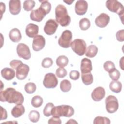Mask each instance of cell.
I'll use <instances>...</instances> for the list:
<instances>
[{"label": "cell", "instance_id": "7dc6e473", "mask_svg": "<svg viewBox=\"0 0 124 124\" xmlns=\"http://www.w3.org/2000/svg\"><path fill=\"white\" fill-rule=\"evenodd\" d=\"M66 123H67V124H68V123H70H70H72V124H73V123H76V124H77L78 123H77L76 121H75V120L70 119V120H69V121H68Z\"/></svg>", "mask_w": 124, "mask_h": 124}, {"label": "cell", "instance_id": "ba28073f", "mask_svg": "<svg viewBox=\"0 0 124 124\" xmlns=\"http://www.w3.org/2000/svg\"><path fill=\"white\" fill-rule=\"evenodd\" d=\"M58 83V80L55 75L52 73H48L45 75L43 80V85L48 89L55 88Z\"/></svg>", "mask_w": 124, "mask_h": 124}, {"label": "cell", "instance_id": "4fadbf2b", "mask_svg": "<svg viewBox=\"0 0 124 124\" xmlns=\"http://www.w3.org/2000/svg\"><path fill=\"white\" fill-rule=\"evenodd\" d=\"M30 71L29 66L22 63L16 69V77L18 79L23 80L26 78Z\"/></svg>", "mask_w": 124, "mask_h": 124}, {"label": "cell", "instance_id": "4316f807", "mask_svg": "<svg viewBox=\"0 0 124 124\" xmlns=\"http://www.w3.org/2000/svg\"><path fill=\"white\" fill-rule=\"evenodd\" d=\"M72 87L71 82L67 79H64L60 83V89L63 92H69Z\"/></svg>", "mask_w": 124, "mask_h": 124}, {"label": "cell", "instance_id": "83f0119b", "mask_svg": "<svg viewBox=\"0 0 124 124\" xmlns=\"http://www.w3.org/2000/svg\"><path fill=\"white\" fill-rule=\"evenodd\" d=\"M43 103V99L39 95H35L33 96L31 101L32 106L34 108H39L41 107Z\"/></svg>", "mask_w": 124, "mask_h": 124}, {"label": "cell", "instance_id": "bcb514c9", "mask_svg": "<svg viewBox=\"0 0 124 124\" xmlns=\"http://www.w3.org/2000/svg\"><path fill=\"white\" fill-rule=\"evenodd\" d=\"M123 58H124V57H123L122 58L121 60L120 61V66L121 67V68L122 70L124 69L123 67Z\"/></svg>", "mask_w": 124, "mask_h": 124}, {"label": "cell", "instance_id": "9c48e42d", "mask_svg": "<svg viewBox=\"0 0 124 124\" xmlns=\"http://www.w3.org/2000/svg\"><path fill=\"white\" fill-rule=\"evenodd\" d=\"M18 56L25 60H29L31 57V53L29 46L23 43H19L16 47Z\"/></svg>", "mask_w": 124, "mask_h": 124}, {"label": "cell", "instance_id": "1f68e13d", "mask_svg": "<svg viewBox=\"0 0 124 124\" xmlns=\"http://www.w3.org/2000/svg\"><path fill=\"white\" fill-rule=\"evenodd\" d=\"M24 89L27 93L31 94L35 92L36 86L33 82H28L25 84Z\"/></svg>", "mask_w": 124, "mask_h": 124}, {"label": "cell", "instance_id": "7bdbcfd3", "mask_svg": "<svg viewBox=\"0 0 124 124\" xmlns=\"http://www.w3.org/2000/svg\"><path fill=\"white\" fill-rule=\"evenodd\" d=\"M48 123L49 124H61L62 123V122L60 118H56V117H53L48 120Z\"/></svg>", "mask_w": 124, "mask_h": 124}, {"label": "cell", "instance_id": "ab89813d", "mask_svg": "<svg viewBox=\"0 0 124 124\" xmlns=\"http://www.w3.org/2000/svg\"><path fill=\"white\" fill-rule=\"evenodd\" d=\"M80 76L79 72L77 70H72L69 73V77L72 80H77L79 78Z\"/></svg>", "mask_w": 124, "mask_h": 124}, {"label": "cell", "instance_id": "30bf717a", "mask_svg": "<svg viewBox=\"0 0 124 124\" xmlns=\"http://www.w3.org/2000/svg\"><path fill=\"white\" fill-rule=\"evenodd\" d=\"M46 14V12L40 6L37 9L31 11L30 13V18L33 21L41 22Z\"/></svg>", "mask_w": 124, "mask_h": 124}, {"label": "cell", "instance_id": "ac0fdd59", "mask_svg": "<svg viewBox=\"0 0 124 124\" xmlns=\"http://www.w3.org/2000/svg\"><path fill=\"white\" fill-rule=\"evenodd\" d=\"M80 70L81 74L88 73L92 70V63L91 61L88 58H83L81 61Z\"/></svg>", "mask_w": 124, "mask_h": 124}, {"label": "cell", "instance_id": "9a60e30c", "mask_svg": "<svg viewBox=\"0 0 124 124\" xmlns=\"http://www.w3.org/2000/svg\"><path fill=\"white\" fill-rule=\"evenodd\" d=\"M110 17L108 15L101 13L95 18V23L99 28H105L108 25Z\"/></svg>", "mask_w": 124, "mask_h": 124}, {"label": "cell", "instance_id": "7402d4cb", "mask_svg": "<svg viewBox=\"0 0 124 124\" xmlns=\"http://www.w3.org/2000/svg\"><path fill=\"white\" fill-rule=\"evenodd\" d=\"M25 111V108L22 104H17L11 110V114L15 118L21 116Z\"/></svg>", "mask_w": 124, "mask_h": 124}, {"label": "cell", "instance_id": "603a6c76", "mask_svg": "<svg viewBox=\"0 0 124 124\" xmlns=\"http://www.w3.org/2000/svg\"><path fill=\"white\" fill-rule=\"evenodd\" d=\"M98 52L97 47L94 45L89 46L85 51V55L89 58H93L95 57Z\"/></svg>", "mask_w": 124, "mask_h": 124}, {"label": "cell", "instance_id": "e0dca14e", "mask_svg": "<svg viewBox=\"0 0 124 124\" xmlns=\"http://www.w3.org/2000/svg\"><path fill=\"white\" fill-rule=\"evenodd\" d=\"M9 11L13 15L18 14L21 10V2L19 0H10L9 3Z\"/></svg>", "mask_w": 124, "mask_h": 124}, {"label": "cell", "instance_id": "7a4b0ae2", "mask_svg": "<svg viewBox=\"0 0 124 124\" xmlns=\"http://www.w3.org/2000/svg\"><path fill=\"white\" fill-rule=\"evenodd\" d=\"M55 17L57 23L62 27H66L71 22V17L68 14L66 8L62 4H59L56 7Z\"/></svg>", "mask_w": 124, "mask_h": 124}, {"label": "cell", "instance_id": "b9f144b4", "mask_svg": "<svg viewBox=\"0 0 124 124\" xmlns=\"http://www.w3.org/2000/svg\"><path fill=\"white\" fill-rule=\"evenodd\" d=\"M116 37L118 41L123 42L124 41V30L118 31L116 34Z\"/></svg>", "mask_w": 124, "mask_h": 124}, {"label": "cell", "instance_id": "5bb4252c", "mask_svg": "<svg viewBox=\"0 0 124 124\" xmlns=\"http://www.w3.org/2000/svg\"><path fill=\"white\" fill-rule=\"evenodd\" d=\"M88 7V4L86 1L84 0H78L75 6V12L78 15H83L87 12Z\"/></svg>", "mask_w": 124, "mask_h": 124}, {"label": "cell", "instance_id": "7c38bea8", "mask_svg": "<svg viewBox=\"0 0 124 124\" xmlns=\"http://www.w3.org/2000/svg\"><path fill=\"white\" fill-rule=\"evenodd\" d=\"M45 44L46 40L44 36L41 35H37L33 39L32 48L35 51H39L44 47Z\"/></svg>", "mask_w": 124, "mask_h": 124}, {"label": "cell", "instance_id": "f1b7e54d", "mask_svg": "<svg viewBox=\"0 0 124 124\" xmlns=\"http://www.w3.org/2000/svg\"><path fill=\"white\" fill-rule=\"evenodd\" d=\"M79 25L80 29L81 30L86 31L90 27V21L87 18H83L80 20Z\"/></svg>", "mask_w": 124, "mask_h": 124}, {"label": "cell", "instance_id": "f546056e", "mask_svg": "<svg viewBox=\"0 0 124 124\" xmlns=\"http://www.w3.org/2000/svg\"><path fill=\"white\" fill-rule=\"evenodd\" d=\"M40 116V113L36 110H31L29 114V118L33 123L37 122L39 120Z\"/></svg>", "mask_w": 124, "mask_h": 124}, {"label": "cell", "instance_id": "44dd1931", "mask_svg": "<svg viewBox=\"0 0 124 124\" xmlns=\"http://www.w3.org/2000/svg\"><path fill=\"white\" fill-rule=\"evenodd\" d=\"M1 74L4 79L7 80H10L15 77V70L12 68L5 67L1 70Z\"/></svg>", "mask_w": 124, "mask_h": 124}, {"label": "cell", "instance_id": "5b68a950", "mask_svg": "<svg viewBox=\"0 0 124 124\" xmlns=\"http://www.w3.org/2000/svg\"><path fill=\"white\" fill-rule=\"evenodd\" d=\"M73 51L78 56H83L86 50V43L81 39H76L72 41L70 45Z\"/></svg>", "mask_w": 124, "mask_h": 124}, {"label": "cell", "instance_id": "cb8c5ba5", "mask_svg": "<svg viewBox=\"0 0 124 124\" xmlns=\"http://www.w3.org/2000/svg\"><path fill=\"white\" fill-rule=\"evenodd\" d=\"M109 89L110 90L114 93H119L122 88V85L120 81H112L109 84Z\"/></svg>", "mask_w": 124, "mask_h": 124}, {"label": "cell", "instance_id": "e575fe53", "mask_svg": "<svg viewBox=\"0 0 124 124\" xmlns=\"http://www.w3.org/2000/svg\"><path fill=\"white\" fill-rule=\"evenodd\" d=\"M109 76L111 79L114 81L118 80L120 77V73L118 70L115 68L108 72Z\"/></svg>", "mask_w": 124, "mask_h": 124}, {"label": "cell", "instance_id": "4dcf8cb0", "mask_svg": "<svg viewBox=\"0 0 124 124\" xmlns=\"http://www.w3.org/2000/svg\"><path fill=\"white\" fill-rule=\"evenodd\" d=\"M35 2L33 0H26L23 2V7L26 11H31L35 6Z\"/></svg>", "mask_w": 124, "mask_h": 124}, {"label": "cell", "instance_id": "74e56055", "mask_svg": "<svg viewBox=\"0 0 124 124\" xmlns=\"http://www.w3.org/2000/svg\"><path fill=\"white\" fill-rule=\"evenodd\" d=\"M67 71L63 67H60L57 69L56 74L59 78H63L67 75Z\"/></svg>", "mask_w": 124, "mask_h": 124}, {"label": "cell", "instance_id": "d6986e66", "mask_svg": "<svg viewBox=\"0 0 124 124\" xmlns=\"http://www.w3.org/2000/svg\"><path fill=\"white\" fill-rule=\"evenodd\" d=\"M39 27L37 25L30 23L26 28L25 32L26 35L30 38H34L38 33Z\"/></svg>", "mask_w": 124, "mask_h": 124}, {"label": "cell", "instance_id": "d4e9b609", "mask_svg": "<svg viewBox=\"0 0 124 124\" xmlns=\"http://www.w3.org/2000/svg\"><path fill=\"white\" fill-rule=\"evenodd\" d=\"M81 79L83 83L86 85L91 84L93 81V78L91 72L81 74Z\"/></svg>", "mask_w": 124, "mask_h": 124}, {"label": "cell", "instance_id": "ee69618b", "mask_svg": "<svg viewBox=\"0 0 124 124\" xmlns=\"http://www.w3.org/2000/svg\"><path fill=\"white\" fill-rule=\"evenodd\" d=\"M0 111H1V118L0 120H5L7 119V111L5 108H2V107H0Z\"/></svg>", "mask_w": 124, "mask_h": 124}, {"label": "cell", "instance_id": "2e32d148", "mask_svg": "<svg viewBox=\"0 0 124 124\" xmlns=\"http://www.w3.org/2000/svg\"><path fill=\"white\" fill-rule=\"evenodd\" d=\"M105 96V90L102 87H98L94 89L91 94L92 98L96 102L101 100Z\"/></svg>", "mask_w": 124, "mask_h": 124}, {"label": "cell", "instance_id": "8fae6325", "mask_svg": "<svg viewBox=\"0 0 124 124\" xmlns=\"http://www.w3.org/2000/svg\"><path fill=\"white\" fill-rule=\"evenodd\" d=\"M58 27V24L53 19L48 20L44 28L45 32L48 35H51L54 34Z\"/></svg>", "mask_w": 124, "mask_h": 124}, {"label": "cell", "instance_id": "d590c367", "mask_svg": "<svg viewBox=\"0 0 124 124\" xmlns=\"http://www.w3.org/2000/svg\"><path fill=\"white\" fill-rule=\"evenodd\" d=\"M103 67L104 69L108 73L115 68V64L110 61H107L104 63Z\"/></svg>", "mask_w": 124, "mask_h": 124}, {"label": "cell", "instance_id": "8992f818", "mask_svg": "<svg viewBox=\"0 0 124 124\" xmlns=\"http://www.w3.org/2000/svg\"><path fill=\"white\" fill-rule=\"evenodd\" d=\"M106 108L109 113L115 112L118 109L119 103L117 98L113 95L108 96L105 100Z\"/></svg>", "mask_w": 124, "mask_h": 124}, {"label": "cell", "instance_id": "c3c4849f", "mask_svg": "<svg viewBox=\"0 0 124 124\" xmlns=\"http://www.w3.org/2000/svg\"><path fill=\"white\" fill-rule=\"evenodd\" d=\"M74 1V0H72V1L66 0V1H64V2H65V3H67V4H68V5H70V4H72V3Z\"/></svg>", "mask_w": 124, "mask_h": 124}, {"label": "cell", "instance_id": "277c9868", "mask_svg": "<svg viewBox=\"0 0 124 124\" xmlns=\"http://www.w3.org/2000/svg\"><path fill=\"white\" fill-rule=\"evenodd\" d=\"M106 6L110 11L117 13L122 21L124 10V6L120 2L116 0H108L106 2Z\"/></svg>", "mask_w": 124, "mask_h": 124}, {"label": "cell", "instance_id": "60d3db41", "mask_svg": "<svg viewBox=\"0 0 124 124\" xmlns=\"http://www.w3.org/2000/svg\"><path fill=\"white\" fill-rule=\"evenodd\" d=\"M22 63H23L21 61L18 60H13L10 62V65L13 69H16L17 68V67Z\"/></svg>", "mask_w": 124, "mask_h": 124}, {"label": "cell", "instance_id": "d6a6232c", "mask_svg": "<svg viewBox=\"0 0 124 124\" xmlns=\"http://www.w3.org/2000/svg\"><path fill=\"white\" fill-rule=\"evenodd\" d=\"M110 123V120L105 117L97 116L94 118L93 121L94 124H109Z\"/></svg>", "mask_w": 124, "mask_h": 124}, {"label": "cell", "instance_id": "6da1fadb", "mask_svg": "<svg viewBox=\"0 0 124 124\" xmlns=\"http://www.w3.org/2000/svg\"><path fill=\"white\" fill-rule=\"evenodd\" d=\"M0 100L1 102H7L17 105L22 104L24 102V98L20 92L16 91L14 88H8L5 90L0 91Z\"/></svg>", "mask_w": 124, "mask_h": 124}, {"label": "cell", "instance_id": "3957f363", "mask_svg": "<svg viewBox=\"0 0 124 124\" xmlns=\"http://www.w3.org/2000/svg\"><path fill=\"white\" fill-rule=\"evenodd\" d=\"M74 114V109L70 106L62 105L54 107L51 111L53 117L60 118L61 117H70Z\"/></svg>", "mask_w": 124, "mask_h": 124}, {"label": "cell", "instance_id": "8d00e7d4", "mask_svg": "<svg viewBox=\"0 0 124 124\" xmlns=\"http://www.w3.org/2000/svg\"><path fill=\"white\" fill-rule=\"evenodd\" d=\"M41 2L40 6L46 12L47 14H48L51 10V5L50 3L47 0H43L40 1Z\"/></svg>", "mask_w": 124, "mask_h": 124}, {"label": "cell", "instance_id": "ffe728a7", "mask_svg": "<svg viewBox=\"0 0 124 124\" xmlns=\"http://www.w3.org/2000/svg\"><path fill=\"white\" fill-rule=\"evenodd\" d=\"M9 36L10 40L12 42L15 43L19 42L22 38L21 32L17 28H14L12 29L9 32Z\"/></svg>", "mask_w": 124, "mask_h": 124}, {"label": "cell", "instance_id": "836d02e7", "mask_svg": "<svg viewBox=\"0 0 124 124\" xmlns=\"http://www.w3.org/2000/svg\"><path fill=\"white\" fill-rule=\"evenodd\" d=\"M54 107L52 103H47L43 110L44 115L46 117H49L51 115V111L53 108Z\"/></svg>", "mask_w": 124, "mask_h": 124}, {"label": "cell", "instance_id": "f35d334b", "mask_svg": "<svg viewBox=\"0 0 124 124\" xmlns=\"http://www.w3.org/2000/svg\"><path fill=\"white\" fill-rule=\"evenodd\" d=\"M53 64V61L50 58H45L42 62V66L44 68H49Z\"/></svg>", "mask_w": 124, "mask_h": 124}, {"label": "cell", "instance_id": "484cf974", "mask_svg": "<svg viewBox=\"0 0 124 124\" xmlns=\"http://www.w3.org/2000/svg\"><path fill=\"white\" fill-rule=\"evenodd\" d=\"M68 59L64 55L59 56L56 60V64L60 67H64L68 63Z\"/></svg>", "mask_w": 124, "mask_h": 124}, {"label": "cell", "instance_id": "f6af8a7d", "mask_svg": "<svg viewBox=\"0 0 124 124\" xmlns=\"http://www.w3.org/2000/svg\"><path fill=\"white\" fill-rule=\"evenodd\" d=\"M0 7H1V8H0V10H1V16H2L3 13V12L4 13L5 10V3H3V2H1L0 3Z\"/></svg>", "mask_w": 124, "mask_h": 124}, {"label": "cell", "instance_id": "52a82bcc", "mask_svg": "<svg viewBox=\"0 0 124 124\" xmlns=\"http://www.w3.org/2000/svg\"><path fill=\"white\" fill-rule=\"evenodd\" d=\"M72 39V33L68 30H65L62 33L58 40L59 46L63 48H68L70 47Z\"/></svg>", "mask_w": 124, "mask_h": 124}]
</instances>
